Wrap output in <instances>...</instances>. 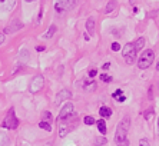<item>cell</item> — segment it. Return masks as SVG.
<instances>
[{"label":"cell","instance_id":"cell-1","mask_svg":"<svg viewBox=\"0 0 159 146\" xmlns=\"http://www.w3.org/2000/svg\"><path fill=\"white\" fill-rule=\"evenodd\" d=\"M129 128H130V119L128 116H125L118 123V128H116L115 132V143L118 146H129V140H128Z\"/></svg>","mask_w":159,"mask_h":146},{"label":"cell","instance_id":"cell-2","mask_svg":"<svg viewBox=\"0 0 159 146\" xmlns=\"http://www.w3.org/2000/svg\"><path fill=\"white\" fill-rule=\"evenodd\" d=\"M153 59H155V52L151 50V49L145 50L143 53H142V56L139 57V60H138V67L141 70L148 69L149 66L152 65V62H153Z\"/></svg>","mask_w":159,"mask_h":146},{"label":"cell","instance_id":"cell-3","mask_svg":"<svg viewBox=\"0 0 159 146\" xmlns=\"http://www.w3.org/2000/svg\"><path fill=\"white\" fill-rule=\"evenodd\" d=\"M2 126H3L4 129H16L19 126V119L16 117L15 109H13V107L9 109V112H7V115H6V117H4Z\"/></svg>","mask_w":159,"mask_h":146},{"label":"cell","instance_id":"cell-4","mask_svg":"<svg viewBox=\"0 0 159 146\" xmlns=\"http://www.w3.org/2000/svg\"><path fill=\"white\" fill-rule=\"evenodd\" d=\"M122 55L125 57V62L128 65H132L136 60V49L133 46V43H126L125 48L122 49Z\"/></svg>","mask_w":159,"mask_h":146},{"label":"cell","instance_id":"cell-5","mask_svg":"<svg viewBox=\"0 0 159 146\" xmlns=\"http://www.w3.org/2000/svg\"><path fill=\"white\" fill-rule=\"evenodd\" d=\"M76 6V2L75 0H59L55 3V10L57 13H63V11H67L73 9Z\"/></svg>","mask_w":159,"mask_h":146},{"label":"cell","instance_id":"cell-6","mask_svg":"<svg viewBox=\"0 0 159 146\" xmlns=\"http://www.w3.org/2000/svg\"><path fill=\"white\" fill-rule=\"evenodd\" d=\"M43 83H44L43 76H42V75H36V76L32 79V83H30V86H29V92L30 93H37V92L43 88Z\"/></svg>","mask_w":159,"mask_h":146},{"label":"cell","instance_id":"cell-7","mask_svg":"<svg viewBox=\"0 0 159 146\" xmlns=\"http://www.w3.org/2000/svg\"><path fill=\"white\" fill-rule=\"evenodd\" d=\"M70 116H75V106H73V103H66L59 113V122L65 121V119H67V117H70Z\"/></svg>","mask_w":159,"mask_h":146},{"label":"cell","instance_id":"cell-8","mask_svg":"<svg viewBox=\"0 0 159 146\" xmlns=\"http://www.w3.org/2000/svg\"><path fill=\"white\" fill-rule=\"evenodd\" d=\"M72 93L70 90H67V89H63V90H60L57 95H56V99H55V105L56 106H59L62 102H65L66 99H70Z\"/></svg>","mask_w":159,"mask_h":146},{"label":"cell","instance_id":"cell-9","mask_svg":"<svg viewBox=\"0 0 159 146\" xmlns=\"http://www.w3.org/2000/svg\"><path fill=\"white\" fill-rule=\"evenodd\" d=\"M23 27V25H22V22H19V20H13V22L10 23V26H7V27H6V29H4V34H6V33H13V32H16V30L17 29H22Z\"/></svg>","mask_w":159,"mask_h":146},{"label":"cell","instance_id":"cell-10","mask_svg":"<svg viewBox=\"0 0 159 146\" xmlns=\"http://www.w3.org/2000/svg\"><path fill=\"white\" fill-rule=\"evenodd\" d=\"M99 115L103 117V119H105V117L107 119V117L112 116V109H111V107H107V106H102V107L99 109Z\"/></svg>","mask_w":159,"mask_h":146},{"label":"cell","instance_id":"cell-11","mask_svg":"<svg viewBox=\"0 0 159 146\" xmlns=\"http://www.w3.org/2000/svg\"><path fill=\"white\" fill-rule=\"evenodd\" d=\"M86 30L89 32V34H95V19L89 17L86 22Z\"/></svg>","mask_w":159,"mask_h":146},{"label":"cell","instance_id":"cell-12","mask_svg":"<svg viewBox=\"0 0 159 146\" xmlns=\"http://www.w3.org/2000/svg\"><path fill=\"white\" fill-rule=\"evenodd\" d=\"M9 143H10V139H9L7 133L0 130V146H9Z\"/></svg>","mask_w":159,"mask_h":146},{"label":"cell","instance_id":"cell-13","mask_svg":"<svg viewBox=\"0 0 159 146\" xmlns=\"http://www.w3.org/2000/svg\"><path fill=\"white\" fill-rule=\"evenodd\" d=\"M96 125H98V129H99V132L102 133V135H105L106 133V123H105V119H99V121L96 122Z\"/></svg>","mask_w":159,"mask_h":146},{"label":"cell","instance_id":"cell-14","mask_svg":"<svg viewBox=\"0 0 159 146\" xmlns=\"http://www.w3.org/2000/svg\"><path fill=\"white\" fill-rule=\"evenodd\" d=\"M15 4L16 2H0V9L2 10H10Z\"/></svg>","mask_w":159,"mask_h":146},{"label":"cell","instance_id":"cell-15","mask_svg":"<svg viewBox=\"0 0 159 146\" xmlns=\"http://www.w3.org/2000/svg\"><path fill=\"white\" fill-rule=\"evenodd\" d=\"M83 89H85V90H88V92H93L95 89H96V83H95L93 80L85 82V84H83Z\"/></svg>","mask_w":159,"mask_h":146},{"label":"cell","instance_id":"cell-16","mask_svg":"<svg viewBox=\"0 0 159 146\" xmlns=\"http://www.w3.org/2000/svg\"><path fill=\"white\" fill-rule=\"evenodd\" d=\"M55 32H56V26L55 25H52L50 27H49V30L46 33L43 34V39H50V37L55 34Z\"/></svg>","mask_w":159,"mask_h":146},{"label":"cell","instance_id":"cell-17","mask_svg":"<svg viewBox=\"0 0 159 146\" xmlns=\"http://www.w3.org/2000/svg\"><path fill=\"white\" fill-rule=\"evenodd\" d=\"M133 46H135L136 52H138V50H141V49L145 46V39H143V37H138V40L135 42V43H133Z\"/></svg>","mask_w":159,"mask_h":146},{"label":"cell","instance_id":"cell-18","mask_svg":"<svg viewBox=\"0 0 159 146\" xmlns=\"http://www.w3.org/2000/svg\"><path fill=\"white\" fill-rule=\"evenodd\" d=\"M123 95V92L122 90H120V89H118V90H116L115 92V93H113V95H112V96H113V99H116V100H119V102H123V100H125V96H122Z\"/></svg>","mask_w":159,"mask_h":146},{"label":"cell","instance_id":"cell-19","mask_svg":"<svg viewBox=\"0 0 159 146\" xmlns=\"http://www.w3.org/2000/svg\"><path fill=\"white\" fill-rule=\"evenodd\" d=\"M19 59H23L22 62H27V60H29V53H27V50L25 48L22 49L20 53H19Z\"/></svg>","mask_w":159,"mask_h":146},{"label":"cell","instance_id":"cell-20","mask_svg":"<svg viewBox=\"0 0 159 146\" xmlns=\"http://www.w3.org/2000/svg\"><path fill=\"white\" fill-rule=\"evenodd\" d=\"M115 7H116V2H109V3H107V6H106V9H105V11L109 15L112 10H115Z\"/></svg>","mask_w":159,"mask_h":146},{"label":"cell","instance_id":"cell-21","mask_svg":"<svg viewBox=\"0 0 159 146\" xmlns=\"http://www.w3.org/2000/svg\"><path fill=\"white\" fill-rule=\"evenodd\" d=\"M39 128H42V129H44V130H48V132H50L52 130V126L48 123V122H44V121H42L40 123H39Z\"/></svg>","mask_w":159,"mask_h":146},{"label":"cell","instance_id":"cell-22","mask_svg":"<svg viewBox=\"0 0 159 146\" xmlns=\"http://www.w3.org/2000/svg\"><path fill=\"white\" fill-rule=\"evenodd\" d=\"M107 140H106V138H96L95 139V145L96 146H102V145H105Z\"/></svg>","mask_w":159,"mask_h":146},{"label":"cell","instance_id":"cell-23","mask_svg":"<svg viewBox=\"0 0 159 146\" xmlns=\"http://www.w3.org/2000/svg\"><path fill=\"white\" fill-rule=\"evenodd\" d=\"M83 122H85L86 125H93L95 123V117L93 116H86L85 119H83Z\"/></svg>","mask_w":159,"mask_h":146},{"label":"cell","instance_id":"cell-24","mask_svg":"<svg viewBox=\"0 0 159 146\" xmlns=\"http://www.w3.org/2000/svg\"><path fill=\"white\" fill-rule=\"evenodd\" d=\"M42 117H43L44 121H50V119H52V113L48 112V110H44L43 113H42Z\"/></svg>","mask_w":159,"mask_h":146},{"label":"cell","instance_id":"cell-25","mask_svg":"<svg viewBox=\"0 0 159 146\" xmlns=\"http://www.w3.org/2000/svg\"><path fill=\"white\" fill-rule=\"evenodd\" d=\"M139 146H151L149 145V140L148 139H141V140H139Z\"/></svg>","mask_w":159,"mask_h":146},{"label":"cell","instance_id":"cell-26","mask_svg":"<svg viewBox=\"0 0 159 146\" xmlns=\"http://www.w3.org/2000/svg\"><path fill=\"white\" fill-rule=\"evenodd\" d=\"M119 49H120V44H119L118 42H115V43H112V50H113V52H118Z\"/></svg>","mask_w":159,"mask_h":146},{"label":"cell","instance_id":"cell-27","mask_svg":"<svg viewBox=\"0 0 159 146\" xmlns=\"http://www.w3.org/2000/svg\"><path fill=\"white\" fill-rule=\"evenodd\" d=\"M100 79H102L103 82H111L112 80V77L107 76V75H102V76H100Z\"/></svg>","mask_w":159,"mask_h":146},{"label":"cell","instance_id":"cell-28","mask_svg":"<svg viewBox=\"0 0 159 146\" xmlns=\"http://www.w3.org/2000/svg\"><path fill=\"white\" fill-rule=\"evenodd\" d=\"M151 116H153V110H152V112H146V113H145V119H146V121H149V119H151Z\"/></svg>","mask_w":159,"mask_h":146},{"label":"cell","instance_id":"cell-29","mask_svg":"<svg viewBox=\"0 0 159 146\" xmlns=\"http://www.w3.org/2000/svg\"><path fill=\"white\" fill-rule=\"evenodd\" d=\"M96 73H98V70L92 69V70H90V72H89V76H90V77H93V76H96Z\"/></svg>","mask_w":159,"mask_h":146},{"label":"cell","instance_id":"cell-30","mask_svg":"<svg viewBox=\"0 0 159 146\" xmlns=\"http://www.w3.org/2000/svg\"><path fill=\"white\" fill-rule=\"evenodd\" d=\"M4 39H6V37H4V33H0V44L4 42Z\"/></svg>","mask_w":159,"mask_h":146},{"label":"cell","instance_id":"cell-31","mask_svg":"<svg viewBox=\"0 0 159 146\" xmlns=\"http://www.w3.org/2000/svg\"><path fill=\"white\" fill-rule=\"evenodd\" d=\"M44 49H46V48H44V46H37V48H36V50H37V52H44Z\"/></svg>","mask_w":159,"mask_h":146},{"label":"cell","instance_id":"cell-32","mask_svg":"<svg viewBox=\"0 0 159 146\" xmlns=\"http://www.w3.org/2000/svg\"><path fill=\"white\" fill-rule=\"evenodd\" d=\"M109 66H111V65H109V63H105V65H103V69H105V70H106V69H109Z\"/></svg>","mask_w":159,"mask_h":146},{"label":"cell","instance_id":"cell-33","mask_svg":"<svg viewBox=\"0 0 159 146\" xmlns=\"http://www.w3.org/2000/svg\"><path fill=\"white\" fill-rule=\"evenodd\" d=\"M158 136H159V119H158Z\"/></svg>","mask_w":159,"mask_h":146},{"label":"cell","instance_id":"cell-34","mask_svg":"<svg viewBox=\"0 0 159 146\" xmlns=\"http://www.w3.org/2000/svg\"><path fill=\"white\" fill-rule=\"evenodd\" d=\"M156 70H159V62H158V65H156Z\"/></svg>","mask_w":159,"mask_h":146}]
</instances>
